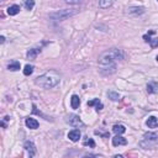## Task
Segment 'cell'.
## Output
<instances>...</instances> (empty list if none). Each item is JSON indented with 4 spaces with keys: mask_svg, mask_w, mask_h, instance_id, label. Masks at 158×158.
<instances>
[{
    "mask_svg": "<svg viewBox=\"0 0 158 158\" xmlns=\"http://www.w3.org/2000/svg\"><path fill=\"white\" fill-rule=\"evenodd\" d=\"M123 58H125V54H123V52L121 50H117V48H111V50L104 52L99 58V64L101 67V71L108 69L106 74L114 73L115 69H116L115 62L116 61H122Z\"/></svg>",
    "mask_w": 158,
    "mask_h": 158,
    "instance_id": "6da1fadb",
    "label": "cell"
},
{
    "mask_svg": "<svg viewBox=\"0 0 158 158\" xmlns=\"http://www.w3.org/2000/svg\"><path fill=\"white\" fill-rule=\"evenodd\" d=\"M59 82H61V75L56 71H48L35 79L36 85L44 88V89H51V88L57 87Z\"/></svg>",
    "mask_w": 158,
    "mask_h": 158,
    "instance_id": "7a4b0ae2",
    "label": "cell"
},
{
    "mask_svg": "<svg viewBox=\"0 0 158 158\" xmlns=\"http://www.w3.org/2000/svg\"><path fill=\"white\" fill-rule=\"evenodd\" d=\"M77 13H78V10H74V9H72V10L64 9V10L57 11V13H54V14H51L50 17L53 19V20H57V21H62V20H65V19H68V17L75 15Z\"/></svg>",
    "mask_w": 158,
    "mask_h": 158,
    "instance_id": "3957f363",
    "label": "cell"
},
{
    "mask_svg": "<svg viewBox=\"0 0 158 158\" xmlns=\"http://www.w3.org/2000/svg\"><path fill=\"white\" fill-rule=\"evenodd\" d=\"M65 122L69 123L71 126H73V127H75V129H79V127L83 129V127H85L84 122L81 120V117H79L78 115H74V114H71V115L67 116Z\"/></svg>",
    "mask_w": 158,
    "mask_h": 158,
    "instance_id": "277c9868",
    "label": "cell"
},
{
    "mask_svg": "<svg viewBox=\"0 0 158 158\" xmlns=\"http://www.w3.org/2000/svg\"><path fill=\"white\" fill-rule=\"evenodd\" d=\"M24 148L27 152L29 157H35V154H36V147H35V143H33L32 141H26L24 143Z\"/></svg>",
    "mask_w": 158,
    "mask_h": 158,
    "instance_id": "5b68a950",
    "label": "cell"
},
{
    "mask_svg": "<svg viewBox=\"0 0 158 158\" xmlns=\"http://www.w3.org/2000/svg\"><path fill=\"white\" fill-rule=\"evenodd\" d=\"M125 13L127 15H141L144 13V8L142 6H131L129 9H126Z\"/></svg>",
    "mask_w": 158,
    "mask_h": 158,
    "instance_id": "8992f818",
    "label": "cell"
},
{
    "mask_svg": "<svg viewBox=\"0 0 158 158\" xmlns=\"http://www.w3.org/2000/svg\"><path fill=\"white\" fill-rule=\"evenodd\" d=\"M112 144H114L115 147H117V146H125V144H127V140L125 137L120 136V135H116V136L112 138Z\"/></svg>",
    "mask_w": 158,
    "mask_h": 158,
    "instance_id": "52a82bcc",
    "label": "cell"
},
{
    "mask_svg": "<svg viewBox=\"0 0 158 158\" xmlns=\"http://www.w3.org/2000/svg\"><path fill=\"white\" fill-rule=\"evenodd\" d=\"M68 138L72 142L79 141V138H81V131H79V130H72V131H69L68 132Z\"/></svg>",
    "mask_w": 158,
    "mask_h": 158,
    "instance_id": "ba28073f",
    "label": "cell"
},
{
    "mask_svg": "<svg viewBox=\"0 0 158 158\" xmlns=\"http://www.w3.org/2000/svg\"><path fill=\"white\" fill-rule=\"evenodd\" d=\"M25 123L29 129H32V130H36L38 127V121L36 119H32V117H27L25 120Z\"/></svg>",
    "mask_w": 158,
    "mask_h": 158,
    "instance_id": "9c48e42d",
    "label": "cell"
},
{
    "mask_svg": "<svg viewBox=\"0 0 158 158\" xmlns=\"http://www.w3.org/2000/svg\"><path fill=\"white\" fill-rule=\"evenodd\" d=\"M40 52H41V46H40V47H35V48L29 50L26 56H27V58H29V59H35Z\"/></svg>",
    "mask_w": 158,
    "mask_h": 158,
    "instance_id": "30bf717a",
    "label": "cell"
},
{
    "mask_svg": "<svg viewBox=\"0 0 158 158\" xmlns=\"http://www.w3.org/2000/svg\"><path fill=\"white\" fill-rule=\"evenodd\" d=\"M88 106H95L98 111H100L101 109L104 108V105L101 104V101H100L99 99H93V100H90V101H88Z\"/></svg>",
    "mask_w": 158,
    "mask_h": 158,
    "instance_id": "8fae6325",
    "label": "cell"
},
{
    "mask_svg": "<svg viewBox=\"0 0 158 158\" xmlns=\"http://www.w3.org/2000/svg\"><path fill=\"white\" fill-rule=\"evenodd\" d=\"M147 92H148L150 94H156V93H158V83H156V82L148 83V84H147Z\"/></svg>",
    "mask_w": 158,
    "mask_h": 158,
    "instance_id": "7c38bea8",
    "label": "cell"
},
{
    "mask_svg": "<svg viewBox=\"0 0 158 158\" xmlns=\"http://www.w3.org/2000/svg\"><path fill=\"white\" fill-rule=\"evenodd\" d=\"M146 123H147V126L150 129H156L158 126V119L154 117V116H151V117H148V120H147Z\"/></svg>",
    "mask_w": 158,
    "mask_h": 158,
    "instance_id": "4fadbf2b",
    "label": "cell"
},
{
    "mask_svg": "<svg viewBox=\"0 0 158 158\" xmlns=\"http://www.w3.org/2000/svg\"><path fill=\"white\" fill-rule=\"evenodd\" d=\"M79 105H81V99H79L78 95H72L71 98V106L73 109H78Z\"/></svg>",
    "mask_w": 158,
    "mask_h": 158,
    "instance_id": "5bb4252c",
    "label": "cell"
},
{
    "mask_svg": "<svg viewBox=\"0 0 158 158\" xmlns=\"http://www.w3.org/2000/svg\"><path fill=\"white\" fill-rule=\"evenodd\" d=\"M19 13H20V6L19 5H11V6L8 8V14L10 16H14V15H16Z\"/></svg>",
    "mask_w": 158,
    "mask_h": 158,
    "instance_id": "9a60e30c",
    "label": "cell"
},
{
    "mask_svg": "<svg viewBox=\"0 0 158 158\" xmlns=\"http://www.w3.org/2000/svg\"><path fill=\"white\" fill-rule=\"evenodd\" d=\"M114 0H99V8L101 9H108L112 5Z\"/></svg>",
    "mask_w": 158,
    "mask_h": 158,
    "instance_id": "2e32d148",
    "label": "cell"
},
{
    "mask_svg": "<svg viewBox=\"0 0 158 158\" xmlns=\"http://www.w3.org/2000/svg\"><path fill=\"white\" fill-rule=\"evenodd\" d=\"M8 69H9V71H13V72L19 71V69H20V62H17V61L10 62V63L8 64Z\"/></svg>",
    "mask_w": 158,
    "mask_h": 158,
    "instance_id": "e0dca14e",
    "label": "cell"
},
{
    "mask_svg": "<svg viewBox=\"0 0 158 158\" xmlns=\"http://www.w3.org/2000/svg\"><path fill=\"white\" fill-rule=\"evenodd\" d=\"M112 131H114L116 135H121L126 131V127L123 126V125H115L114 127H112Z\"/></svg>",
    "mask_w": 158,
    "mask_h": 158,
    "instance_id": "ac0fdd59",
    "label": "cell"
},
{
    "mask_svg": "<svg viewBox=\"0 0 158 158\" xmlns=\"http://www.w3.org/2000/svg\"><path fill=\"white\" fill-rule=\"evenodd\" d=\"M108 96H109V99H110V100H112V101H117V100L120 99L119 93L114 92V90H110V92L108 93Z\"/></svg>",
    "mask_w": 158,
    "mask_h": 158,
    "instance_id": "d6986e66",
    "label": "cell"
},
{
    "mask_svg": "<svg viewBox=\"0 0 158 158\" xmlns=\"http://www.w3.org/2000/svg\"><path fill=\"white\" fill-rule=\"evenodd\" d=\"M144 138L147 141H157L158 136L156 133H152V132H148V133H144Z\"/></svg>",
    "mask_w": 158,
    "mask_h": 158,
    "instance_id": "ffe728a7",
    "label": "cell"
},
{
    "mask_svg": "<svg viewBox=\"0 0 158 158\" xmlns=\"http://www.w3.org/2000/svg\"><path fill=\"white\" fill-rule=\"evenodd\" d=\"M32 72H33V65H31V64H26V65H25V68H24V74H25V75H31Z\"/></svg>",
    "mask_w": 158,
    "mask_h": 158,
    "instance_id": "44dd1931",
    "label": "cell"
},
{
    "mask_svg": "<svg viewBox=\"0 0 158 158\" xmlns=\"http://www.w3.org/2000/svg\"><path fill=\"white\" fill-rule=\"evenodd\" d=\"M84 146H90L92 148H94V147H95V142H94V140H93V138H88V137H85Z\"/></svg>",
    "mask_w": 158,
    "mask_h": 158,
    "instance_id": "7402d4cb",
    "label": "cell"
},
{
    "mask_svg": "<svg viewBox=\"0 0 158 158\" xmlns=\"http://www.w3.org/2000/svg\"><path fill=\"white\" fill-rule=\"evenodd\" d=\"M33 6H35V2H33V0H26L25 2V8L27 10H32Z\"/></svg>",
    "mask_w": 158,
    "mask_h": 158,
    "instance_id": "603a6c76",
    "label": "cell"
},
{
    "mask_svg": "<svg viewBox=\"0 0 158 158\" xmlns=\"http://www.w3.org/2000/svg\"><path fill=\"white\" fill-rule=\"evenodd\" d=\"M150 44H151V47H152V48H156V47H158V37L151 38V40H150Z\"/></svg>",
    "mask_w": 158,
    "mask_h": 158,
    "instance_id": "cb8c5ba5",
    "label": "cell"
},
{
    "mask_svg": "<svg viewBox=\"0 0 158 158\" xmlns=\"http://www.w3.org/2000/svg\"><path fill=\"white\" fill-rule=\"evenodd\" d=\"M83 2H85V0H65V3H67V4H72V5L81 4V3H83Z\"/></svg>",
    "mask_w": 158,
    "mask_h": 158,
    "instance_id": "d4e9b609",
    "label": "cell"
},
{
    "mask_svg": "<svg viewBox=\"0 0 158 158\" xmlns=\"http://www.w3.org/2000/svg\"><path fill=\"white\" fill-rule=\"evenodd\" d=\"M0 42H2V43H4V42H5V37H4V36L0 37Z\"/></svg>",
    "mask_w": 158,
    "mask_h": 158,
    "instance_id": "484cf974",
    "label": "cell"
},
{
    "mask_svg": "<svg viewBox=\"0 0 158 158\" xmlns=\"http://www.w3.org/2000/svg\"><path fill=\"white\" fill-rule=\"evenodd\" d=\"M157 61H158V56H157Z\"/></svg>",
    "mask_w": 158,
    "mask_h": 158,
    "instance_id": "4316f807",
    "label": "cell"
},
{
    "mask_svg": "<svg viewBox=\"0 0 158 158\" xmlns=\"http://www.w3.org/2000/svg\"><path fill=\"white\" fill-rule=\"evenodd\" d=\"M2 2H4V0H2Z\"/></svg>",
    "mask_w": 158,
    "mask_h": 158,
    "instance_id": "83f0119b",
    "label": "cell"
},
{
    "mask_svg": "<svg viewBox=\"0 0 158 158\" xmlns=\"http://www.w3.org/2000/svg\"><path fill=\"white\" fill-rule=\"evenodd\" d=\"M157 2H158V0H157Z\"/></svg>",
    "mask_w": 158,
    "mask_h": 158,
    "instance_id": "f1b7e54d",
    "label": "cell"
}]
</instances>
